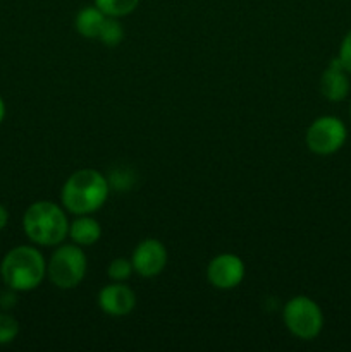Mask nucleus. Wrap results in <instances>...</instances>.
<instances>
[{
    "mask_svg": "<svg viewBox=\"0 0 351 352\" xmlns=\"http://www.w3.org/2000/svg\"><path fill=\"white\" fill-rule=\"evenodd\" d=\"M109 179L96 168L74 170L61 189V205L71 215H93L107 203Z\"/></svg>",
    "mask_w": 351,
    "mask_h": 352,
    "instance_id": "nucleus-1",
    "label": "nucleus"
},
{
    "mask_svg": "<svg viewBox=\"0 0 351 352\" xmlns=\"http://www.w3.org/2000/svg\"><path fill=\"white\" fill-rule=\"evenodd\" d=\"M47 278V258L34 244H19L0 260V280L16 292H31Z\"/></svg>",
    "mask_w": 351,
    "mask_h": 352,
    "instance_id": "nucleus-2",
    "label": "nucleus"
},
{
    "mask_svg": "<svg viewBox=\"0 0 351 352\" xmlns=\"http://www.w3.org/2000/svg\"><path fill=\"white\" fill-rule=\"evenodd\" d=\"M67 212L62 205L48 199L34 201L24 210L23 232L38 248H55L69 236Z\"/></svg>",
    "mask_w": 351,
    "mask_h": 352,
    "instance_id": "nucleus-3",
    "label": "nucleus"
},
{
    "mask_svg": "<svg viewBox=\"0 0 351 352\" xmlns=\"http://www.w3.org/2000/svg\"><path fill=\"white\" fill-rule=\"evenodd\" d=\"M88 272V258L85 248L74 243H62L54 248L47 260V278L62 291H71L83 284Z\"/></svg>",
    "mask_w": 351,
    "mask_h": 352,
    "instance_id": "nucleus-4",
    "label": "nucleus"
},
{
    "mask_svg": "<svg viewBox=\"0 0 351 352\" xmlns=\"http://www.w3.org/2000/svg\"><path fill=\"white\" fill-rule=\"evenodd\" d=\"M282 322L292 337L313 340L323 330V311L308 296H292L282 308Z\"/></svg>",
    "mask_w": 351,
    "mask_h": 352,
    "instance_id": "nucleus-5",
    "label": "nucleus"
},
{
    "mask_svg": "<svg viewBox=\"0 0 351 352\" xmlns=\"http://www.w3.org/2000/svg\"><path fill=\"white\" fill-rule=\"evenodd\" d=\"M346 124L336 116H320L313 120L305 133V143L312 153L329 157L346 144Z\"/></svg>",
    "mask_w": 351,
    "mask_h": 352,
    "instance_id": "nucleus-6",
    "label": "nucleus"
},
{
    "mask_svg": "<svg viewBox=\"0 0 351 352\" xmlns=\"http://www.w3.org/2000/svg\"><path fill=\"white\" fill-rule=\"evenodd\" d=\"M206 280L213 289L231 291L243 284L246 267L244 261L234 253H220L206 265Z\"/></svg>",
    "mask_w": 351,
    "mask_h": 352,
    "instance_id": "nucleus-7",
    "label": "nucleus"
},
{
    "mask_svg": "<svg viewBox=\"0 0 351 352\" xmlns=\"http://www.w3.org/2000/svg\"><path fill=\"white\" fill-rule=\"evenodd\" d=\"M167 248L162 241L155 237H147L133 250L131 263H133L134 274L143 278L158 277L167 267Z\"/></svg>",
    "mask_w": 351,
    "mask_h": 352,
    "instance_id": "nucleus-8",
    "label": "nucleus"
},
{
    "mask_svg": "<svg viewBox=\"0 0 351 352\" xmlns=\"http://www.w3.org/2000/svg\"><path fill=\"white\" fill-rule=\"evenodd\" d=\"M98 308L112 318L131 315L136 308V294L126 282H110L98 292Z\"/></svg>",
    "mask_w": 351,
    "mask_h": 352,
    "instance_id": "nucleus-9",
    "label": "nucleus"
},
{
    "mask_svg": "<svg viewBox=\"0 0 351 352\" xmlns=\"http://www.w3.org/2000/svg\"><path fill=\"white\" fill-rule=\"evenodd\" d=\"M351 91L350 72L341 65L339 58H332L320 76V93L329 102H343Z\"/></svg>",
    "mask_w": 351,
    "mask_h": 352,
    "instance_id": "nucleus-10",
    "label": "nucleus"
},
{
    "mask_svg": "<svg viewBox=\"0 0 351 352\" xmlns=\"http://www.w3.org/2000/svg\"><path fill=\"white\" fill-rule=\"evenodd\" d=\"M100 237H102V226L93 215H76L69 223L67 239L78 246H93L98 243Z\"/></svg>",
    "mask_w": 351,
    "mask_h": 352,
    "instance_id": "nucleus-11",
    "label": "nucleus"
},
{
    "mask_svg": "<svg viewBox=\"0 0 351 352\" xmlns=\"http://www.w3.org/2000/svg\"><path fill=\"white\" fill-rule=\"evenodd\" d=\"M105 19L107 16L95 6V3L85 6L83 9L78 10V14H76L74 30L79 36L86 38V40H96Z\"/></svg>",
    "mask_w": 351,
    "mask_h": 352,
    "instance_id": "nucleus-12",
    "label": "nucleus"
},
{
    "mask_svg": "<svg viewBox=\"0 0 351 352\" xmlns=\"http://www.w3.org/2000/svg\"><path fill=\"white\" fill-rule=\"evenodd\" d=\"M93 3H95L105 16L123 19V17L131 16V14L138 9L140 0H93Z\"/></svg>",
    "mask_w": 351,
    "mask_h": 352,
    "instance_id": "nucleus-13",
    "label": "nucleus"
},
{
    "mask_svg": "<svg viewBox=\"0 0 351 352\" xmlns=\"http://www.w3.org/2000/svg\"><path fill=\"white\" fill-rule=\"evenodd\" d=\"M96 40L109 48H114V47H117V45L123 43L124 26H123V23H120V19L107 16V19L103 21L102 30H100L98 38H96Z\"/></svg>",
    "mask_w": 351,
    "mask_h": 352,
    "instance_id": "nucleus-14",
    "label": "nucleus"
},
{
    "mask_svg": "<svg viewBox=\"0 0 351 352\" xmlns=\"http://www.w3.org/2000/svg\"><path fill=\"white\" fill-rule=\"evenodd\" d=\"M19 322L9 311L0 309V346H9L19 336Z\"/></svg>",
    "mask_w": 351,
    "mask_h": 352,
    "instance_id": "nucleus-15",
    "label": "nucleus"
},
{
    "mask_svg": "<svg viewBox=\"0 0 351 352\" xmlns=\"http://www.w3.org/2000/svg\"><path fill=\"white\" fill-rule=\"evenodd\" d=\"M134 274L133 263H131V258H116L109 263L107 267V277L110 282H127Z\"/></svg>",
    "mask_w": 351,
    "mask_h": 352,
    "instance_id": "nucleus-16",
    "label": "nucleus"
},
{
    "mask_svg": "<svg viewBox=\"0 0 351 352\" xmlns=\"http://www.w3.org/2000/svg\"><path fill=\"white\" fill-rule=\"evenodd\" d=\"M337 58H339L341 65H343V67L351 74V30L348 31V33L344 34L343 40H341Z\"/></svg>",
    "mask_w": 351,
    "mask_h": 352,
    "instance_id": "nucleus-17",
    "label": "nucleus"
},
{
    "mask_svg": "<svg viewBox=\"0 0 351 352\" xmlns=\"http://www.w3.org/2000/svg\"><path fill=\"white\" fill-rule=\"evenodd\" d=\"M17 294H19V292H16V291H12V289L7 287V291L0 294V309H2V311H10V309L16 306Z\"/></svg>",
    "mask_w": 351,
    "mask_h": 352,
    "instance_id": "nucleus-18",
    "label": "nucleus"
},
{
    "mask_svg": "<svg viewBox=\"0 0 351 352\" xmlns=\"http://www.w3.org/2000/svg\"><path fill=\"white\" fill-rule=\"evenodd\" d=\"M9 220H10L9 210H7L6 206L0 203V232L7 229V226H9Z\"/></svg>",
    "mask_w": 351,
    "mask_h": 352,
    "instance_id": "nucleus-19",
    "label": "nucleus"
},
{
    "mask_svg": "<svg viewBox=\"0 0 351 352\" xmlns=\"http://www.w3.org/2000/svg\"><path fill=\"white\" fill-rule=\"evenodd\" d=\"M6 113H7L6 102H3L2 95H0V124H2V122H3V119H6Z\"/></svg>",
    "mask_w": 351,
    "mask_h": 352,
    "instance_id": "nucleus-20",
    "label": "nucleus"
},
{
    "mask_svg": "<svg viewBox=\"0 0 351 352\" xmlns=\"http://www.w3.org/2000/svg\"><path fill=\"white\" fill-rule=\"evenodd\" d=\"M350 119H351V102H350Z\"/></svg>",
    "mask_w": 351,
    "mask_h": 352,
    "instance_id": "nucleus-21",
    "label": "nucleus"
}]
</instances>
